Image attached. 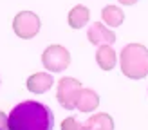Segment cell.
Listing matches in <instances>:
<instances>
[{
  "mask_svg": "<svg viewBox=\"0 0 148 130\" xmlns=\"http://www.w3.org/2000/svg\"><path fill=\"white\" fill-rule=\"evenodd\" d=\"M54 114L40 101H22L9 112V130H53Z\"/></svg>",
  "mask_w": 148,
  "mask_h": 130,
  "instance_id": "6da1fadb",
  "label": "cell"
},
{
  "mask_svg": "<svg viewBox=\"0 0 148 130\" xmlns=\"http://www.w3.org/2000/svg\"><path fill=\"white\" fill-rule=\"evenodd\" d=\"M121 72L130 79H143L148 74V49L143 43H128L119 54Z\"/></svg>",
  "mask_w": 148,
  "mask_h": 130,
  "instance_id": "7a4b0ae2",
  "label": "cell"
},
{
  "mask_svg": "<svg viewBox=\"0 0 148 130\" xmlns=\"http://www.w3.org/2000/svg\"><path fill=\"white\" fill-rule=\"evenodd\" d=\"M42 22L40 16L33 11H20L13 18V31L22 40H33L40 33Z\"/></svg>",
  "mask_w": 148,
  "mask_h": 130,
  "instance_id": "3957f363",
  "label": "cell"
},
{
  "mask_svg": "<svg viewBox=\"0 0 148 130\" xmlns=\"http://www.w3.org/2000/svg\"><path fill=\"white\" fill-rule=\"evenodd\" d=\"M42 65L49 72H63L71 65V54L63 45L53 43L42 53Z\"/></svg>",
  "mask_w": 148,
  "mask_h": 130,
  "instance_id": "277c9868",
  "label": "cell"
},
{
  "mask_svg": "<svg viewBox=\"0 0 148 130\" xmlns=\"http://www.w3.org/2000/svg\"><path fill=\"white\" fill-rule=\"evenodd\" d=\"M81 83L79 79L72 78V76H65L58 81V89H56V99L65 110H72L76 108V101H78V96L81 92Z\"/></svg>",
  "mask_w": 148,
  "mask_h": 130,
  "instance_id": "5b68a950",
  "label": "cell"
},
{
  "mask_svg": "<svg viewBox=\"0 0 148 130\" xmlns=\"http://www.w3.org/2000/svg\"><path fill=\"white\" fill-rule=\"evenodd\" d=\"M87 38L92 45H112L116 42V33L110 27H107L103 22H94V24L88 27Z\"/></svg>",
  "mask_w": 148,
  "mask_h": 130,
  "instance_id": "8992f818",
  "label": "cell"
},
{
  "mask_svg": "<svg viewBox=\"0 0 148 130\" xmlns=\"http://www.w3.org/2000/svg\"><path fill=\"white\" fill-rule=\"evenodd\" d=\"M53 85H54V78L51 76L49 72H34V74H31L27 78V81H25L27 90L33 92V94H43Z\"/></svg>",
  "mask_w": 148,
  "mask_h": 130,
  "instance_id": "52a82bcc",
  "label": "cell"
},
{
  "mask_svg": "<svg viewBox=\"0 0 148 130\" xmlns=\"http://www.w3.org/2000/svg\"><path fill=\"white\" fill-rule=\"evenodd\" d=\"M99 107V96L96 94V90L92 89H81L79 96H78V101H76V108L83 114H88V112H94L96 108Z\"/></svg>",
  "mask_w": 148,
  "mask_h": 130,
  "instance_id": "ba28073f",
  "label": "cell"
},
{
  "mask_svg": "<svg viewBox=\"0 0 148 130\" xmlns=\"http://www.w3.org/2000/svg\"><path fill=\"white\" fill-rule=\"evenodd\" d=\"M88 20H90V9H88L87 5H83V4L74 5L72 9L69 11V14H67V22H69L71 29L85 27L88 24Z\"/></svg>",
  "mask_w": 148,
  "mask_h": 130,
  "instance_id": "9c48e42d",
  "label": "cell"
},
{
  "mask_svg": "<svg viewBox=\"0 0 148 130\" xmlns=\"http://www.w3.org/2000/svg\"><path fill=\"white\" fill-rule=\"evenodd\" d=\"M83 130H114V119L107 112H98L83 123Z\"/></svg>",
  "mask_w": 148,
  "mask_h": 130,
  "instance_id": "30bf717a",
  "label": "cell"
},
{
  "mask_svg": "<svg viewBox=\"0 0 148 130\" xmlns=\"http://www.w3.org/2000/svg\"><path fill=\"white\" fill-rule=\"evenodd\" d=\"M96 62H98L99 69L112 70L117 63V54L112 49V45H99L98 51H96Z\"/></svg>",
  "mask_w": 148,
  "mask_h": 130,
  "instance_id": "8fae6325",
  "label": "cell"
},
{
  "mask_svg": "<svg viewBox=\"0 0 148 130\" xmlns=\"http://www.w3.org/2000/svg\"><path fill=\"white\" fill-rule=\"evenodd\" d=\"M101 20L107 27H119L125 22V13L117 5H105L101 9Z\"/></svg>",
  "mask_w": 148,
  "mask_h": 130,
  "instance_id": "7c38bea8",
  "label": "cell"
},
{
  "mask_svg": "<svg viewBox=\"0 0 148 130\" xmlns=\"http://www.w3.org/2000/svg\"><path fill=\"white\" fill-rule=\"evenodd\" d=\"M62 130H83V123H79L76 118H65L62 121Z\"/></svg>",
  "mask_w": 148,
  "mask_h": 130,
  "instance_id": "4fadbf2b",
  "label": "cell"
},
{
  "mask_svg": "<svg viewBox=\"0 0 148 130\" xmlns=\"http://www.w3.org/2000/svg\"><path fill=\"white\" fill-rule=\"evenodd\" d=\"M0 130H9V116L0 110Z\"/></svg>",
  "mask_w": 148,
  "mask_h": 130,
  "instance_id": "5bb4252c",
  "label": "cell"
},
{
  "mask_svg": "<svg viewBox=\"0 0 148 130\" xmlns=\"http://www.w3.org/2000/svg\"><path fill=\"white\" fill-rule=\"evenodd\" d=\"M119 4H123V5H134V4H137L139 0H117Z\"/></svg>",
  "mask_w": 148,
  "mask_h": 130,
  "instance_id": "9a60e30c",
  "label": "cell"
}]
</instances>
